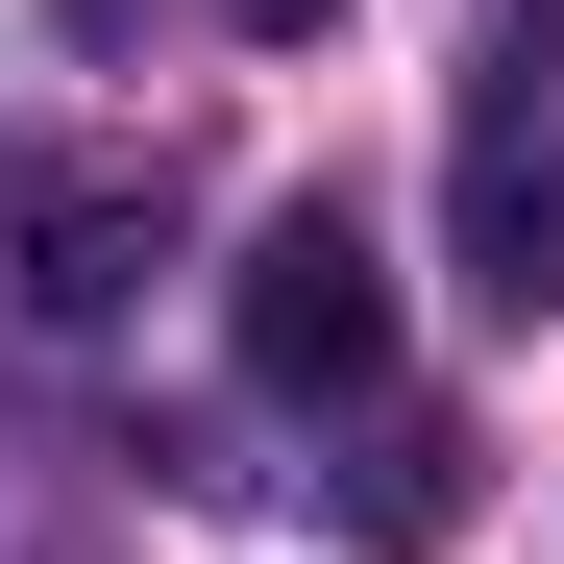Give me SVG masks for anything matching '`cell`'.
<instances>
[{"instance_id":"4","label":"cell","mask_w":564,"mask_h":564,"mask_svg":"<svg viewBox=\"0 0 564 564\" xmlns=\"http://www.w3.org/2000/svg\"><path fill=\"white\" fill-rule=\"evenodd\" d=\"M246 25H344V0H246Z\"/></svg>"},{"instance_id":"1","label":"cell","mask_w":564,"mask_h":564,"mask_svg":"<svg viewBox=\"0 0 564 564\" xmlns=\"http://www.w3.org/2000/svg\"><path fill=\"white\" fill-rule=\"evenodd\" d=\"M172 148H0V319L25 344H99L148 270H172Z\"/></svg>"},{"instance_id":"2","label":"cell","mask_w":564,"mask_h":564,"mask_svg":"<svg viewBox=\"0 0 564 564\" xmlns=\"http://www.w3.org/2000/svg\"><path fill=\"white\" fill-rule=\"evenodd\" d=\"M221 344H246V393H270V417H344L368 368H393V246H368L344 197H295V221L221 270Z\"/></svg>"},{"instance_id":"3","label":"cell","mask_w":564,"mask_h":564,"mask_svg":"<svg viewBox=\"0 0 564 564\" xmlns=\"http://www.w3.org/2000/svg\"><path fill=\"white\" fill-rule=\"evenodd\" d=\"M466 270H491L516 319H564V74L466 123Z\"/></svg>"}]
</instances>
